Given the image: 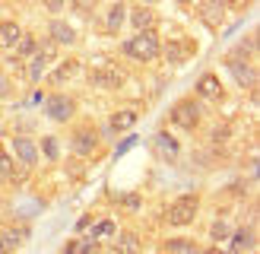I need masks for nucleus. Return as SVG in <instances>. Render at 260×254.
Masks as SVG:
<instances>
[{"label": "nucleus", "instance_id": "nucleus-1", "mask_svg": "<svg viewBox=\"0 0 260 254\" xmlns=\"http://www.w3.org/2000/svg\"><path fill=\"white\" fill-rule=\"evenodd\" d=\"M124 54L130 60H143V64H149L162 54V42H159V35L155 32H137L134 38H127L124 42Z\"/></svg>", "mask_w": 260, "mask_h": 254}, {"label": "nucleus", "instance_id": "nucleus-2", "mask_svg": "<svg viewBox=\"0 0 260 254\" xmlns=\"http://www.w3.org/2000/svg\"><path fill=\"white\" fill-rule=\"evenodd\" d=\"M197 210H200V200L197 194H184V197H178L172 207H168V226H190L193 219H197Z\"/></svg>", "mask_w": 260, "mask_h": 254}, {"label": "nucleus", "instance_id": "nucleus-3", "mask_svg": "<svg viewBox=\"0 0 260 254\" xmlns=\"http://www.w3.org/2000/svg\"><path fill=\"white\" fill-rule=\"evenodd\" d=\"M45 114L51 121H57V124H67V121L76 118V102L70 96H63V92H54V96L45 99Z\"/></svg>", "mask_w": 260, "mask_h": 254}, {"label": "nucleus", "instance_id": "nucleus-4", "mask_svg": "<svg viewBox=\"0 0 260 254\" xmlns=\"http://www.w3.org/2000/svg\"><path fill=\"white\" fill-rule=\"evenodd\" d=\"M70 146H73V152L80 159H89L99 149V131H95L92 124H76V131L70 137Z\"/></svg>", "mask_w": 260, "mask_h": 254}, {"label": "nucleus", "instance_id": "nucleus-5", "mask_svg": "<svg viewBox=\"0 0 260 254\" xmlns=\"http://www.w3.org/2000/svg\"><path fill=\"white\" fill-rule=\"evenodd\" d=\"M51 60H54V45L45 42V45L29 57V67H25V80H29V83H38V80H42V76L48 73Z\"/></svg>", "mask_w": 260, "mask_h": 254}, {"label": "nucleus", "instance_id": "nucleus-6", "mask_svg": "<svg viewBox=\"0 0 260 254\" xmlns=\"http://www.w3.org/2000/svg\"><path fill=\"white\" fill-rule=\"evenodd\" d=\"M172 124L181 127V131H193V127L200 124V105L193 99H181L172 108Z\"/></svg>", "mask_w": 260, "mask_h": 254}, {"label": "nucleus", "instance_id": "nucleus-7", "mask_svg": "<svg viewBox=\"0 0 260 254\" xmlns=\"http://www.w3.org/2000/svg\"><path fill=\"white\" fill-rule=\"evenodd\" d=\"M10 149H13V152H10L13 162L25 165V169H32V165L38 162V143H35V140H29V137H13Z\"/></svg>", "mask_w": 260, "mask_h": 254}, {"label": "nucleus", "instance_id": "nucleus-8", "mask_svg": "<svg viewBox=\"0 0 260 254\" xmlns=\"http://www.w3.org/2000/svg\"><path fill=\"white\" fill-rule=\"evenodd\" d=\"M89 80H92L95 86H102V89H114V86L124 83V73L118 67H111V64H99V67L89 73Z\"/></svg>", "mask_w": 260, "mask_h": 254}, {"label": "nucleus", "instance_id": "nucleus-9", "mask_svg": "<svg viewBox=\"0 0 260 254\" xmlns=\"http://www.w3.org/2000/svg\"><path fill=\"white\" fill-rule=\"evenodd\" d=\"M193 51H197V45L190 42V38H172V42H168L165 48H162V54L172 60V64H184Z\"/></svg>", "mask_w": 260, "mask_h": 254}, {"label": "nucleus", "instance_id": "nucleus-10", "mask_svg": "<svg viewBox=\"0 0 260 254\" xmlns=\"http://www.w3.org/2000/svg\"><path fill=\"white\" fill-rule=\"evenodd\" d=\"M225 67H229V73H232V76H235V83H238V86L251 89V86L257 83V70L251 67V64H244V60H235V57H229V60H225Z\"/></svg>", "mask_w": 260, "mask_h": 254}, {"label": "nucleus", "instance_id": "nucleus-11", "mask_svg": "<svg viewBox=\"0 0 260 254\" xmlns=\"http://www.w3.org/2000/svg\"><path fill=\"white\" fill-rule=\"evenodd\" d=\"M155 22H159V16H155L152 7H134L130 10V25H134L137 32H155Z\"/></svg>", "mask_w": 260, "mask_h": 254}, {"label": "nucleus", "instance_id": "nucleus-12", "mask_svg": "<svg viewBox=\"0 0 260 254\" xmlns=\"http://www.w3.org/2000/svg\"><path fill=\"white\" fill-rule=\"evenodd\" d=\"M197 96L200 99H210V102H219V99L225 96V89H222V83H219L216 73H203L200 80H197Z\"/></svg>", "mask_w": 260, "mask_h": 254}, {"label": "nucleus", "instance_id": "nucleus-13", "mask_svg": "<svg viewBox=\"0 0 260 254\" xmlns=\"http://www.w3.org/2000/svg\"><path fill=\"white\" fill-rule=\"evenodd\" d=\"M232 238V254H244V251H254L257 245V235H254V226H241L229 235Z\"/></svg>", "mask_w": 260, "mask_h": 254}, {"label": "nucleus", "instance_id": "nucleus-14", "mask_svg": "<svg viewBox=\"0 0 260 254\" xmlns=\"http://www.w3.org/2000/svg\"><path fill=\"white\" fill-rule=\"evenodd\" d=\"M152 149L159 152L162 159H168V162L178 159V140H175L172 134H165V131H159V134L152 137Z\"/></svg>", "mask_w": 260, "mask_h": 254}, {"label": "nucleus", "instance_id": "nucleus-15", "mask_svg": "<svg viewBox=\"0 0 260 254\" xmlns=\"http://www.w3.org/2000/svg\"><path fill=\"white\" fill-rule=\"evenodd\" d=\"M48 29H51V38H48L51 45H73V42H76L73 25H70V22H63V19H54V22L48 25Z\"/></svg>", "mask_w": 260, "mask_h": 254}, {"label": "nucleus", "instance_id": "nucleus-16", "mask_svg": "<svg viewBox=\"0 0 260 254\" xmlns=\"http://www.w3.org/2000/svg\"><path fill=\"white\" fill-rule=\"evenodd\" d=\"M22 38V25L13 22V19H4L0 22V48H16Z\"/></svg>", "mask_w": 260, "mask_h": 254}, {"label": "nucleus", "instance_id": "nucleus-17", "mask_svg": "<svg viewBox=\"0 0 260 254\" xmlns=\"http://www.w3.org/2000/svg\"><path fill=\"white\" fill-rule=\"evenodd\" d=\"M134 124H137V111L124 108V111H114V114H111V121H108V131H111V134H124V131H130Z\"/></svg>", "mask_w": 260, "mask_h": 254}, {"label": "nucleus", "instance_id": "nucleus-18", "mask_svg": "<svg viewBox=\"0 0 260 254\" xmlns=\"http://www.w3.org/2000/svg\"><path fill=\"white\" fill-rule=\"evenodd\" d=\"M4 238H7V254L10 251H16L19 245H22V241L25 238H29V229H25V226H4Z\"/></svg>", "mask_w": 260, "mask_h": 254}, {"label": "nucleus", "instance_id": "nucleus-19", "mask_svg": "<svg viewBox=\"0 0 260 254\" xmlns=\"http://www.w3.org/2000/svg\"><path fill=\"white\" fill-rule=\"evenodd\" d=\"M111 254H140V238H137V232H121L118 235V248H114Z\"/></svg>", "mask_w": 260, "mask_h": 254}, {"label": "nucleus", "instance_id": "nucleus-20", "mask_svg": "<svg viewBox=\"0 0 260 254\" xmlns=\"http://www.w3.org/2000/svg\"><path fill=\"white\" fill-rule=\"evenodd\" d=\"M197 13L203 16V22H206V25H213V29H216L219 22H222V4H200V7H197Z\"/></svg>", "mask_w": 260, "mask_h": 254}, {"label": "nucleus", "instance_id": "nucleus-21", "mask_svg": "<svg viewBox=\"0 0 260 254\" xmlns=\"http://www.w3.org/2000/svg\"><path fill=\"white\" fill-rule=\"evenodd\" d=\"M13 51H16V54H13V57H16V60H29V57L35 54V51H38V42H35V35H25V32H22V38H19V45L13 48Z\"/></svg>", "mask_w": 260, "mask_h": 254}, {"label": "nucleus", "instance_id": "nucleus-22", "mask_svg": "<svg viewBox=\"0 0 260 254\" xmlns=\"http://www.w3.org/2000/svg\"><path fill=\"white\" fill-rule=\"evenodd\" d=\"M124 19H127V7H124V4H114V7L108 10V16H105V29H108V32H118L121 25H124Z\"/></svg>", "mask_w": 260, "mask_h": 254}, {"label": "nucleus", "instance_id": "nucleus-23", "mask_svg": "<svg viewBox=\"0 0 260 254\" xmlns=\"http://www.w3.org/2000/svg\"><path fill=\"white\" fill-rule=\"evenodd\" d=\"M16 178V162H13V156L0 146V181H13Z\"/></svg>", "mask_w": 260, "mask_h": 254}, {"label": "nucleus", "instance_id": "nucleus-24", "mask_svg": "<svg viewBox=\"0 0 260 254\" xmlns=\"http://www.w3.org/2000/svg\"><path fill=\"white\" fill-rule=\"evenodd\" d=\"M76 73H80V64H76V60H67V64H60V67L54 70V76H51V80H54V83H67V80H73Z\"/></svg>", "mask_w": 260, "mask_h": 254}, {"label": "nucleus", "instance_id": "nucleus-25", "mask_svg": "<svg viewBox=\"0 0 260 254\" xmlns=\"http://www.w3.org/2000/svg\"><path fill=\"white\" fill-rule=\"evenodd\" d=\"M38 152H45V159L48 162H54L60 156V143H57V137H42V146H38Z\"/></svg>", "mask_w": 260, "mask_h": 254}, {"label": "nucleus", "instance_id": "nucleus-26", "mask_svg": "<svg viewBox=\"0 0 260 254\" xmlns=\"http://www.w3.org/2000/svg\"><path fill=\"white\" fill-rule=\"evenodd\" d=\"M114 235H118V226H114L111 219H102L95 229H92V238L99 241V238H114Z\"/></svg>", "mask_w": 260, "mask_h": 254}, {"label": "nucleus", "instance_id": "nucleus-27", "mask_svg": "<svg viewBox=\"0 0 260 254\" xmlns=\"http://www.w3.org/2000/svg\"><path fill=\"white\" fill-rule=\"evenodd\" d=\"M229 235H232L229 223L219 219V223H213V226H210V238H213V241H229Z\"/></svg>", "mask_w": 260, "mask_h": 254}, {"label": "nucleus", "instance_id": "nucleus-28", "mask_svg": "<svg viewBox=\"0 0 260 254\" xmlns=\"http://www.w3.org/2000/svg\"><path fill=\"white\" fill-rule=\"evenodd\" d=\"M10 89H13V86H10V76L0 70V99H7V96H10Z\"/></svg>", "mask_w": 260, "mask_h": 254}, {"label": "nucleus", "instance_id": "nucleus-29", "mask_svg": "<svg viewBox=\"0 0 260 254\" xmlns=\"http://www.w3.org/2000/svg\"><path fill=\"white\" fill-rule=\"evenodd\" d=\"M121 200H124V207H127V210H137V207H140V194H124Z\"/></svg>", "mask_w": 260, "mask_h": 254}, {"label": "nucleus", "instance_id": "nucleus-30", "mask_svg": "<svg viewBox=\"0 0 260 254\" xmlns=\"http://www.w3.org/2000/svg\"><path fill=\"white\" fill-rule=\"evenodd\" d=\"M134 143H137V137H127V140H124V143L118 146V156H124V152H127L130 146H134Z\"/></svg>", "mask_w": 260, "mask_h": 254}, {"label": "nucleus", "instance_id": "nucleus-31", "mask_svg": "<svg viewBox=\"0 0 260 254\" xmlns=\"http://www.w3.org/2000/svg\"><path fill=\"white\" fill-rule=\"evenodd\" d=\"M60 254H76V241H67V245H63V251Z\"/></svg>", "mask_w": 260, "mask_h": 254}, {"label": "nucleus", "instance_id": "nucleus-32", "mask_svg": "<svg viewBox=\"0 0 260 254\" xmlns=\"http://www.w3.org/2000/svg\"><path fill=\"white\" fill-rule=\"evenodd\" d=\"M89 223H92V216H83V219H80V223H76V229H80V232H83V229H86Z\"/></svg>", "mask_w": 260, "mask_h": 254}, {"label": "nucleus", "instance_id": "nucleus-33", "mask_svg": "<svg viewBox=\"0 0 260 254\" xmlns=\"http://www.w3.org/2000/svg\"><path fill=\"white\" fill-rule=\"evenodd\" d=\"M0 254H7V238H4V226H0Z\"/></svg>", "mask_w": 260, "mask_h": 254}, {"label": "nucleus", "instance_id": "nucleus-34", "mask_svg": "<svg viewBox=\"0 0 260 254\" xmlns=\"http://www.w3.org/2000/svg\"><path fill=\"white\" fill-rule=\"evenodd\" d=\"M89 254H111V251H108V248H99V245H95V248L89 251Z\"/></svg>", "mask_w": 260, "mask_h": 254}, {"label": "nucleus", "instance_id": "nucleus-35", "mask_svg": "<svg viewBox=\"0 0 260 254\" xmlns=\"http://www.w3.org/2000/svg\"><path fill=\"white\" fill-rule=\"evenodd\" d=\"M203 254H222V251H219V248H210V251H203Z\"/></svg>", "mask_w": 260, "mask_h": 254}, {"label": "nucleus", "instance_id": "nucleus-36", "mask_svg": "<svg viewBox=\"0 0 260 254\" xmlns=\"http://www.w3.org/2000/svg\"><path fill=\"white\" fill-rule=\"evenodd\" d=\"M222 254H225V251H222ZM229 254H232V251H229Z\"/></svg>", "mask_w": 260, "mask_h": 254}]
</instances>
